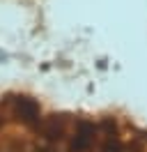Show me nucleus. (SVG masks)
<instances>
[{
	"mask_svg": "<svg viewBox=\"0 0 147 152\" xmlns=\"http://www.w3.org/2000/svg\"><path fill=\"white\" fill-rule=\"evenodd\" d=\"M0 113L16 120V122L25 124L30 129H35L39 120H41V111H39V104H37L32 97L25 95H9L0 102Z\"/></svg>",
	"mask_w": 147,
	"mask_h": 152,
	"instance_id": "f257e3e1",
	"label": "nucleus"
},
{
	"mask_svg": "<svg viewBox=\"0 0 147 152\" xmlns=\"http://www.w3.org/2000/svg\"><path fill=\"white\" fill-rule=\"evenodd\" d=\"M71 129H74V124H71V120H69L67 115H46V118H41L39 124L35 127V134L41 138V141L55 145L57 141L69 138Z\"/></svg>",
	"mask_w": 147,
	"mask_h": 152,
	"instance_id": "f03ea898",
	"label": "nucleus"
},
{
	"mask_svg": "<svg viewBox=\"0 0 147 152\" xmlns=\"http://www.w3.org/2000/svg\"><path fill=\"white\" fill-rule=\"evenodd\" d=\"M99 141V127L90 120L74 122V129L67 141V152H92L94 143Z\"/></svg>",
	"mask_w": 147,
	"mask_h": 152,
	"instance_id": "7ed1b4c3",
	"label": "nucleus"
}]
</instances>
